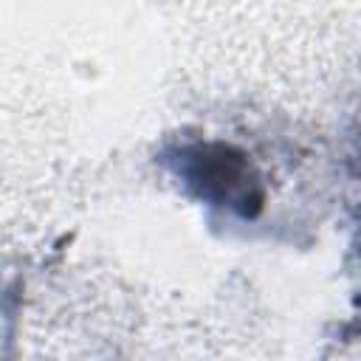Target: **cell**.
<instances>
[{"label": "cell", "mask_w": 361, "mask_h": 361, "mask_svg": "<svg viewBox=\"0 0 361 361\" xmlns=\"http://www.w3.org/2000/svg\"><path fill=\"white\" fill-rule=\"evenodd\" d=\"M189 161L195 166L192 178L206 186V192L217 189L220 197L226 200H240V203H259V189L257 178L248 175L251 166L243 155L228 158V147L223 144H209L197 147L189 152Z\"/></svg>", "instance_id": "obj_1"}]
</instances>
